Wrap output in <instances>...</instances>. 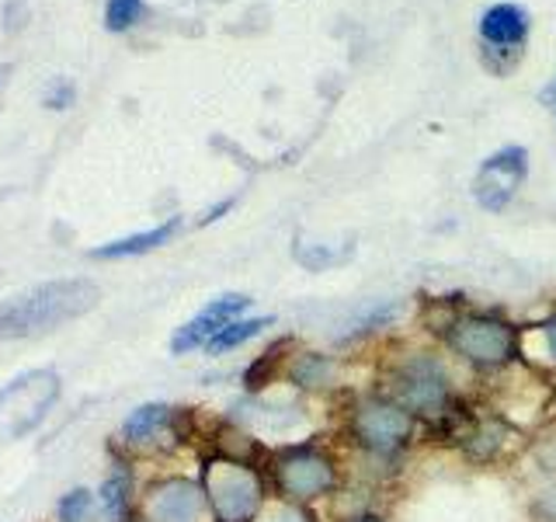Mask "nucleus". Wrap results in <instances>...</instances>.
<instances>
[{
    "label": "nucleus",
    "instance_id": "obj_6",
    "mask_svg": "<svg viewBox=\"0 0 556 522\" xmlns=\"http://www.w3.org/2000/svg\"><path fill=\"white\" fill-rule=\"evenodd\" d=\"M526 174H529V153L521 147H504L480 164L473 178V196L483 209L501 213V209L515 199V191L526 182Z\"/></svg>",
    "mask_w": 556,
    "mask_h": 522
},
{
    "label": "nucleus",
    "instance_id": "obj_9",
    "mask_svg": "<svg viewBox=\"0 0 556 522\" xmlns=\"http://www.w3.org/2000/svg\"><path fill=\"white\" fill-rule=\"evenodd\" d=\"M248 303H251V300H248V296H240V293L219 296V300H213L202 313H195V318H191L185 327H178V335H174L170 348H174L178 356H185V352H191V348L208 345L226 324L237 321V313L248 310Z\"/></svg>",
    "mask_w": 556,
    "mask_h": 522
},
{
    "label": "nucleus",
    "instance_id": "obj_17",
    "mask_svg": "<svg viewBox=\"0 0 556 522\" xmlns=\"http://www.w3.org/2000/svg\"><path fill=\"white\" fill-rule=\"evenodd\" d=\"M327 373H330V365L324 356H303L292 365V380L300 383V387H320V383L327 380Z\"/></svg>",
    "mask_w": 556,
    "mask_h": 522
},
{
    "label": "nucleus",
    "instance_id": "obj_8",
    "mask_svg": "<svg viewBox=\"0 0 556 522\" xmlns=\"http://www.w3.org/2000/svg\"><path fill=\"white\" fill-rule=\"evenodd\" d=\"M410 411H404L396 400H365L355 411V435L365 449L393 452L410 439Z\"/></svg>",
    "mask_w": 556,
    "mask_h": 522
},
{
    "label": "nucleus",
    "instance_id": "obj_13",
    "mask_svg": "<svg viewBox=\"0 0 556 522\" xmlns=\"http://www.w3.org/2000/svg\"><path fill=\"white\" fill-rule=\"evenodd\" d=\"M170 418L174 414L164 405H143V408H136L126 418V425H122V439H126L129 446H150V443H156V435H161L170 425Z\"/></svg>",
    "mask_w": 556,
    "mask_h": 522
},
{
    "label": "nucleus",
    "instance_id": "obj_7",
    "mask_svg": "<svg viewBox=\"0 0 556 522\" xmlns=\"http://www.w3.org/2000/svg\"><path fill=\"white\" fill-rule=\"evenodd\" d=\"M275 481L282 487V495L309 501L334 487V467L317 449H289L275 463Z\"/></svg>",
    "mask_w": 556,
    "mask_h": 522
},
{
    "label": "nucleus",
    "instance_id": "obj_14",
    "mask_svg": "<svg viewBox=\"0 0 556 522\" xmlns=\"http://www.w3.org/2000/svg\"><path fill=\"white\" fill-rule=\"evenodd\" d=\"M271 324V318H257V321H230L226 324L219 335L208 341L205 348L208 352H230V348H237V345H243V341H251V338H257L261 331H265Z\"/></svg>",
    "mask_w": 556,
    "mask_h": 522
},
{
    "label": "nucleus",
    "instance_id": "obj_5",
    "mask_svg": "<svg viewBox=\"0 0 556 522\" xmlns=\"http://www.w3.org/2000/svg\"><path fill=\"white\" fill-rule=\"evenodd\" d=\"M448 341L473 365H501L515 356V327L497 318H463L452 324Z\"/></svg>",
    "mask_w": 556,
    "mask_h": 522
},
{
    "label": "nucleus",
    "instance_id": "obj_15",
    "mask_svg": "<svg viewBox=\"0 0 556 522\" xmlns=\"http://www.w3.org/2000/svg\"><path fill=\"white\" fill-rule=\"evenodd\" d=\"M147 0H109L104 4V28L109 32H129L136 22H143Z\"/></svg>",
    "mask_w": 556,
    "mask_h": 522
},
{
    "label": "nucleus",
    "instance_id": "obj_21",
    "mask_svg": "<svg viewBox=\"0 0 556 522\" xmlns=\"http://www.w3.org/2000/svg\"><path fill=\"white\" fill-rule=\"evenodd\" d=\"M271 522H309V515L306 512H295V509H286V512H278Z\"/></svg>",
    "mask_w": 556,
    "mask_h": 522
},
{
    "label": "nucleus",
    "instance_id": "obj_4",
    "mask_svg": "<svg viewBox=\"0 0 556 522\" xmlns=\"http://www.w3.org/2000/svg\"><path fill=\"white\" fill-rule=\"evenodd\" d=\"M393 397L410 414L445 418L448 414V387L445 373L434 359H410L393 373Z\"/></svg>",
    "mask_w": 556,
    "mask_h": 522
},
{
    "label": "nucleus",
    "instance_id": "obj_24",
    "mask_svg": "<svg viewBox=\"0 0 556 522\" xmlns=\"http://www.w3.org/2000/svg\"><path fill=\"white\" fill-rule=\"evenodd\" d=\"M362 522H379V519H362Z\"/></svg>",
    "mask_w": 556,
    "mask_h": 522
},
{
    "label": "nucleus",
    "instance_id": "obj_3",
    "mask_svg": "<svg viewBox=\"0 0 556 522\" xmlns=\"http://www.w3.org/2000/svg\"><path fill=\"white\" fill-rule=\"evenodd\" d=\"M202 492L216 509L219 522H251L261 505V481L240 460L213 457L202 467Z\"/></svg>",
    "mask_w": 556,
    "mask_h": 522
},
{
    "label": "nucleus",
    "instance_id": "obj_2",
    "mask_svg": "<svg viewBox=\"0 0 556 522\" xmlns=\"http://www.w3.org/2000/svg\"><path fill=\"white\" fill-rule=\"evenodd\" d=\"M60 400V373L52 370H28L14 376L8 387H0V446L25 439L35 432L52 405Z\"/></svg>",
    "mask_w": 556,
    "mask_h": 522
},
{
    "label": "nucleus",
    "instance_id": "obj_1",
    "mask_svg": "<svg viewBox=\"0 0 556 522\" xmlns=\"http://www.w3.org/2000/svg\"><path fill=\"white\" fill-rule=\"evenodd\" d=\"M98 286L91 278H56L31 286L0 303V341L39 338L98 307Z\"/></svg>",
    "mask_w": 556,
    "mask_h": 522
},
{
    "label": "nucleus",
    "instance_id": "obj_23",
    "mask_svg": "<svg viewBox=\"0 0 556 522\" xmlns=\"http://www.w3.org/2000/svg\"><path fill=\"white\" fill-rule=\"evenodd\" d=\"M553 109H556V84H553Z\"/></svg>",
    "mask_w": 556,
    "mask_h": 522
},
{
    "label": "nucleus",
    "instance_id": "obj_16",
    "mask_svg": "<svg viewBox=\"0 0 556 522\" xmlns=\"http://www.w3.org/2000/svg\"><path fill=\"white\" fill-rule=\"evenodd\" d=\"M91 509H94V495L84 492V487H77V492H70V495L60 498L56 515H60V522H87V519H91Z\"/></svg>",
    "mask_w": 556,
    "mask_h": 522
},
{
    "label": "nucleus",
    "instance_id": "obj_20",
    "mask_svg": "<svg viewBox=\"0 0 556 522\" xmlns=\"http://www.w3.org/2000/svg\"><path fill=\"white\" fill-rule=\"evenodd\" d=\"M11 74H14V63H0V109H4V95L11 87Z\"/></svg>",
    "mask_w": 556,
    "mask_h": 522
},
{
    "label": "nucleus",
    "instance_id": "obj_10",
    "mask_svg": "<svg viewBox=\"0 0 556 522\" xmlns=\"http://www.w3.org/2000/svg\"><path fill=\"white\" fill-rule=\"evenodd\" d=\"M202 498H205V492L199 484L174 477V481L150 487L147 515H150V522H199Z\"/></svg>",
    "mask_w": 556,
    "mask_h": 522
},
{
    "label": "nucleus",
    "instance_id": "obj_19",
    "mask_svg": "<svg viewBox=\"0 0 556 522\" xmlns=\"http://www.w3.org/2000/svg\"><path fill=\"white\" fill-rule=\"evenodd\" d=\"M74 98H77V87H74V80H66V77H56L49 87H46V95H42V104L46 109H70L74 104Z\"/></svg>",
    "mask_w": 556,
    "mask_h": 522
},
{
    "label": "nucleus",
    "instance_id": "obj_22",
    "mask_svg": "<svg viewBox=\"0 0 556 522\" xmlns=\"http://www.w3.org/2000/svg\"><path fill=\"white\" fill-rule=\"evenodd\" d=\"M543 335H546V345H549V352L556 356V321H549V324L543 327Z\"/></svg>",
    "mask_w": 556,
    "mask_h": 522
},
{
    "label": "nucleus",
    "instance_id": "obj_12",
    "mask_svg": "<svg viewBox=\"0 0 556 522\" xmlns=\"http://www.w3.org/2000/svg\"><path fill=\"white\" fill-rule=\"evenodd\" d=\"M181 231V220H167L161 226H153V231H143V234H129L122 240H109L101 244V248L91 251V258H136V254H147V251H156L161 244H167L174 234Z\"/></svg>",
    "mask_w": 556,
    "mask_h": 522
},
{
    "label": "nucleus",
    "instance_id": "obj_18",
    "mask_svg": "<svg viewBox=\"0 0 556 522\" xmlns=\"http://www.w3.org/2000/svg\"><path fill=\"white\" fill-rule=\"evenodd\" d=\"M126 495H129V481L126 474H115L104 481V509H109L112 519L122 515V509H126Z\"/></svg>",
    "mask_w": 556,
    "mask_h": 522
},
{
    "label": "nucleus",
    "instance_id": "obj_11",
    "mask_svg": "<svg viewBox=\"0 0 556 522\" xmlns=\"http://www.w3.org/2000/svg\"><path fill=\"white\" fill-rule=\"evenodd\" d=\"M480 35L494 49H515L529 35V11L518 4H494L480 17Z\"/></svg>",
    "mask_w": 556,
    "mask_h": 522
}]
</instances>
